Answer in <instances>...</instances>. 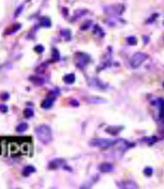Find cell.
<instances>
[{"mask_svg":"<svg viewBox=\"0 0 164 189\" xmlns=\"http://www.w3.org/2000/svg\"><path fill=\"white\" fill-rule=\"evenodd\" d=\"M91 62V58L88 54H84V52H77L76 56H75V64L76 66L81 70L87 66V64Z\"/></svg>","mask_w":164,"mask_h":189,"instance_id":"cell-4","label":"cell"},{"mask_svg":"<svg viewBox=\"0 0 164 189\" xmlns=\"http://www.w3.org/2000/svg\"><path fill=\"white\" fill-rule=\"evenodd\" d=\"M56 98V97H53V96L48 94V97L43 100L42 103H41V108H42V109H50V108L52 107L53 103H54Z\"/></svg>","mask_w":164,"mask_h":189,"instance_id":"cell-6","label":"cell"},{"mask_svg":"<svg viewBox=\"0 0 164 189\" xmlns=\"http://www.w3.org/2000/svg\"><path fill=\"white\" fill-rule=\"evenodd\" d=\"M94 33H95V34L101 35V36H104V31H103V29L101 28V27L99 26L98 24H96L94 26Z\"/></svg>","mask_w":164,"mask_h":189,"instance_id":"cell-21","label":"cell"},{"mask_svg":"<svg viewBox=\"0 0 164 189\" xmlns=\"http://www.w3.org/2000/svg\"><path fill=\"white\" fill-rule=\"evenodd\" d=\"M143 173H144V174H145L147 177H150L152 174H153V169H152L151 167H146V168L144 169Z\"/></svg>","mask_w":164,"mask_h":189,"instance_id":"cell-23","label":"cell"},{"mask_svg":"<svg viewBox=\"0 0 164 189\" xmlns=\"http://www.w3.org/2000/svg\"><path fill=\"white\" fill-rule=\"evenodd\" d=\"M9 94L8 92H1V94H0V100H2V101H7V100L9 99Z\"/></svg>","mask_w":164,"mask_h":189,"instance_id":"cell-24","label":"cell"},{"mask_svg":"<svg viewBox=\"0 0 164 189\" xmlns=\"http://www.w3.org/2000/svg\"><path fill=\"white\" fill-rule=\"evenodd\" d=\"M40 25L42 27H50L51 26V21L50 19L48 18V17H42L40 20Z\"/></svg>","mask_w":164,"mask_h":189,"instance_id":"cell-17","label":"cell"},{"mask_svg":"<svg viewBox=\"0 0 164 189\" xmlns=\"http://www.w3.org/2000/svg\"><path fill=\"white\" fill-rule=\"evenodd\" d=\"M120 188H137V185L133 182H123L120 184Z\"/></svg>","mask_w":164,"mask_h":189,"instance_id":"cell-19","label":"cell"},{"mask_svg":"<svg viewBox=\"0 0 164 189\" xmlns=\"http://www.w3.org/2000/svg\"><path fill=\"white\" fill-rule=\"evenodd\" d=\"M23 115H24V117L26 119H30L34 115V112H33V110L31 108H25L24 111H23Z\"/></svg>","mask_w":164,"mask_h":189,"instance_id":"cell-16","label":"cell"},{"mask_svg":"<svg viewBox=\"0 0 164 189\" xmlns=\"http://www.w3.org/2000/svg\"><path fill=\"white\" fill-rule=\"evenodd\" d=\"M22 10H23V5H20V6H19L18 8L16 9V11H15V13H14V16H15V17L19 16V14H20V13L22 12Z\"/></svg>","mask_w":164,"mask_h":189,"instance_id":"cell-26","label":"cell"},{"mask_svg":"<svg viewBox=\"0 0 164 189\" xmlns=\"http://www.w3.org/2000/svg\"><path fill=\"white\" fill-rule=\"evenodd\" d=\"M27 129H28V125L26 123H20L16 127V132L17 133H23V132L27 131Z\"/></svg>","mask_w":164,"mask_h":189,"instance_id":"cell-18","label":"cell"},{"mask_svg":"<svg viewBox=\"0 0 164 189\" xmlns=\"http://www.w3.org/2000/svg\"><path fill=\"white\" fill-rule=\"evenodd\" d=\"M127 43L129 45H136L137 44V38L135 36H130L127 38Z\"/></svg>","mask_w":164,"mask_h":189,"instance_id":"cell-22","label":"cell"},{"mask_svg":"<svg viewBox=\"0 0 164 189\" xmlns=\"http://www.w3.org/2000/svg\"><path fill=\"white\" fill-rule=\"evenodd\" d=\"M0 112L1 113H7L8 112V108L6 105H0Z\"/></svg>","mask_w":164,"mask_h":189,"instance_id":"cell-27","label":"cell"},{"mask_svg":"<svg viewBox=\"0 0 164 189\" xmlns=\"http://www.w3.org/2000/svg\"><path fill=\"white\" fill-rule=\"evenodd\" d=\"M99 170L103 173H109V172H112L114 170V165L112 163H109V162H105V163H102V164L99 165Z\"/></svg>","mask_w":164,"mask_h":189,"instance_id":"cell-8","label":"cell"},{"mask_svg":"<svg viewBox=\"0 0 164 189\" xmlns=\"http://www.w3.org/2000/svg\"><path fill=\"white\" fill-rule=\"evenodd\" d=\"M75 80H76V76H75V74H68L64 76V82H66L67 84H74Z\"/></svg>","mask_w":164,"mask_h":189,"instance_id":"cell-11","label":"cell"},{"mask_svg":"<svg viewBox=\"0 0 164 189\" xmlns=\"http://www.w3.org/2000/svg\"><path fill=\"white\" fill-rule=\"evenodd\" d=\"M123 129V127H113V126H111V127H108L106 129V132L108 134H111V135H113V136H116L117 134H119L120 132V130H122Z\"/></svg>","mask_w":164,"mask_h":189,"instance_id":"cell-10","label":"cell"},{"mask_svg":"<svg viewBox=\"0 0 164 189\" xmlns=\"http://www.w3.org/2000/svg\"><path fill=\"white\" fill-rule=\"evenodd\" d=\"M20 28H21V24H19V23H16V24L12 25V26H11L10 28L8 29V30L5 31V34L10 35V34H13V33H16Z\"/></svg>","mask_w":164,"mask_h":189,"instance_id":"cell-13","label":"cell"},{"mask_svg":"<svg viewBox=\"0 0 164 189\" xmlns=\"http://www.w3.org/2000/svg\"><path fill=\"white\" fill-rule=\"evenodd\" d=\"M35 171H36V169L34 168L33 166H25L24 168H23L22 170V175L23 176H29L30 174H32V173H34Z\"/></svg>","mask_w":164,"mask_h":189,"instance_id":"cell-12","label":"cell"},{"mask_svg":"<svg viewBox=\"0 0 164 189\" xmlns=\"http://www.w3.org/2000/svg\"><path fill=\"white\" fill-rule=\"evenodd\" d=\"M157 103L158 105H159V121L162 122V123H164V100L162 99V98H160V99L157 100Z\"/></svg>","mask_w":164,"mask_h":189,"instance_id":"cell-9","label":"cell"},{"mask_svg":"<svg viewBox=\"0 0 164 189\" xmlns=\"http://www.w3.org/2000/svg\"><path fill=\"white\" fill-rule=\"evenodd\" d=\"M66 165V160L64 159H54V160L50 161L48 164L49 169H58L60 167H64Z\"/></svg>","mask_w":164,"mask_h":189,"instance_id":"cell-5","label":"cell"},{"mask_svg":"<svg viewBox=\"0 0 164 189\" xmlns=\"http://www.w3.org/2000/svg\"><path fill=\"white\" fill-rule=\"evenodd\" d=\"M148 58V56L144 52H136L130 58V66L133 68H137Z\"/></svg>","mask_w":164,"mask_h":189,"instance_id":"cell-3","label":"cell"},{"mask_svg":"<svg viewBox=\"0 0 164 189\" xmlns=\"http://www.w3.org/2000/svg\"><path fill=\"white\" fill-rule=\"evenodd\" d=\"M60 35H62V37L66 41L71 40V38H72V32H71L70 29H63L60 31Z\"/></svg>","mask_w":164,"mask_h":189,"instance_id":"cell-14","label":"cell"},{"mask_svg":"<svg viewBox=\"0 0 164 189\" xmlns=\"http://www.w3.org/2000/svg\"><path fill=\"white\" fill-rule=\"evenodd\" d=\"M35 135L39 142L47 145L52 141V132L51 129L46 125H39L35 128Z\"/></svg>","mask_w":164,"mask_h":189,"instance_id":"cell-1","label":"cell"},{"mask_svg":"<svg viewBox=\"0 0 164 189\" xmlns=\"http://www.w3.org/2000/svg\"><path fill=\"white\" fill-rule=\"evenodd\" d=\"M30 80H32V82H34V84H36V86H41V84H43V82H44L42 78H37V76H32V78H30Z\"/></svg>","mask_w":164,"mask_h":189,"instance_id":"cell-20","label":"cell"},{"mask_svg":"<svg viewBox=\"0 0 164 189\" xmlns=\"http://www.w3.org/2000/svg\"><path fill=\"white\" fill-rule=\"evenodd\" d=\"M51 58H52V62H54L60 60V52H58L56 48H53L52 50V52H51Z\"/></svg>","mask_w":164,"mask_h":189,"instance_id":"cell-15","label":"cell"},{"mask_svg":"<svg viewBox=\"0 0 164 189\" xmlns=\"http://www.w3.org/2000/svg\"><path fill=\"white\" fill-rule=\"evenodd\" d=\"M43 50H44V47L42 46V45H36V46L34 47V52H37V54H42Z\"/></svg>","mask_w":164,"mask_h":189,"instance_id":"cell-25","label":"cell"},{"mask_svg":"<svg viewBox=\"0 0 164 189\" xmlns=\"http://www.w3.org/2000/svg\"><path fill=\"white\" fill-rule=\"evenodd\" d=\"M121 5H112L105 8V13L109 15H119L122 13V11H119V7Z\"/></svg>","mask_w":164,"mask_h":189,"instance_id":"cell-7","label":"cell"},{"mask_svg":"<svg viewBox=\"0 0 164 189\" xmlns=\"http://www.w3.org/2000/svg\"><path fill=\"white\" fill-rule=\"evenodd\" d=\"M117 143L116 140L113 139H105V138H96L90 141V145L92 147H98L101 149H108L110 147H113Z\"/></svg>","mask_w":164,"mask_h":189,"instance_id":"cell-2","label":"cell"},{"mask_svg":"<svg viewBox=\"0 0 164 189\" xmlns=\"http://www.w3.org/2000/svg\"><path fill=\"white\" fill-rule=\"evenodd\" d=\"M70 104H71V105L74 106V107H78V106H79V102H77L76 100H71V101H70Z\"/></svg>","mask_w":164,"mask_h":189,"instance_id":"cell-28","label":"cell"}]
</instances>
